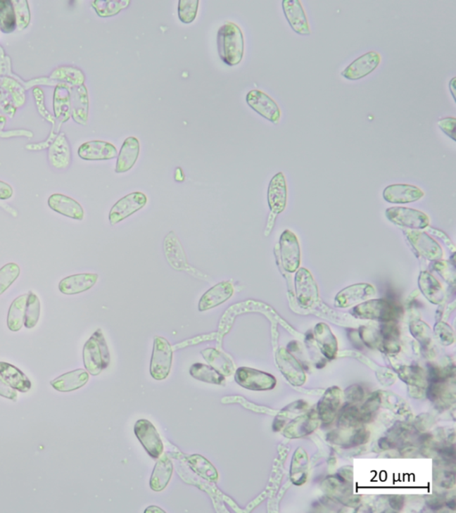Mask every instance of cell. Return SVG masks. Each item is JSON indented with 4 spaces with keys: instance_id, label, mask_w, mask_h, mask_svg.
Wrapping results in <instances>:
<instances>
[{
    "instance_id": "8d00e7d4",
    "label": "cell",
    "mask_w": 456,
    "mask_h": 513,
    "mask_svg": "<svg viewBox=\"0 0 456 513\" xmlns=\"http://www.w3.org/2000/svg\"><path fill=\"white\" fill-rule=\"evenodd\" d=\"M317 340L323 354L329 360H333L337 352V341L331 334L329 327L325 324H318L316 327Z\"/></svg>"
},
{
    "instance_id": "83f0119b",
    "label": "cell",
    "mask_w": 456,
    "mask_h": 513,
    "mask_svg": "<svg viewBox=\"0 0 456 513\" xmlns=\"http://www.w3.org/2000/svg\"><path fill=\"white\" fill-rule=\"evenodd\" d=\"M89 380L88 372L84 369H78V370L69 372V373L55 379L51 381V385L57 391L70 392L82 388Z\"/></svg>"
},
{
    "instance_id": "7a4b0ae2",
    "label": "cell",
    "mask_w": 456,
    "mask_h": 513,
    "mask_svg": "<svg viewBox=\"0 0 456 513\" xmlns=\"http://www.w3.org/2000/svg\"><path fill=\"white\" fill-rule=\"evenodd\" d=\"M110 357L101 329L96 330L83 348L84 365L90 374L99 375L108 367Z\"/></svg>"
},
{
    "instance_id": "680465c9",
    "label": "cell",
    "mask_w": 456,
    "mask_h": 513,
    "mask_svg": "<svg viewBox=\"0 0 456 513\" xmlns=\"http://www.w3.org/2000/svg\"><path fill=\"white\" fill-rule=\"evenodd\" d=\"M165 512L163 511V509L157 507V506H150L149 508H147L145 511V512Z\"/></svg>"
},
{
    "instance_id": "d4e9b609",
    "label": "cell",
    "mask_w": 456,
    "mask_h": 513,
    "mask_svg": "<svg viewBox=\"0 0 456 513\" xmlns=\"http://www.w3.org/2000/svg\"><path fill=\"white\" fill-rule=\"evenodd\" d=\"M140 153V143L135 137H129L124 141L122 149L120 151L115 167L116 173L127 172L132 170L139 158Z\"/></svg>"
},
{
    "instance_id": "836d02e7",
    "label": "cell",
    "mask_w": 456,
    "mask_h": 513,
    "mask_svg": "<svg viewBox=\"0 0 456 513\" xmlns=\"http://www.w3.org/2000/svg\"><path fill=\"white\" fill-rule=\"evenodd\" d=\"M419 287L431 303H441L444 298V291L441 284L430 273L422 272L419 277Z\"/></svg>"
},
{
    "instance_id": "4316f807",
    "label": "cell",
    "mask_w": 456,
    "mask_h": 513,
    "mask_svg": "<svg viewBox=\"0 0 456 513\" xmlns=\"http://www.w3.org/2000/svg\"><path fill=\"white\" fill-rule=\"evenodd\" d=\"M277 363L284 376L295 386H300L304 384L305 374L300 364L284 348L277 353Z\"/></svg>"
},
{
    "instance_id": "f35d334b",
    "label": "cell",
    "mask_w": 456,
    "mask_h": 513,
    "mask_svg": "<svg viewBox=\"0 0 456 513\" xmlns=\"http://www.w3.org/2000/svg\"><path fill=\"white\" fill-rule=\"evenodd\" d=\"M50 78L62 80V82L69 84L70 87L82 86L85 82V75L82 70L72 66L59 67L53 70Z\"/></svg>"
},
{
    "instance_id": "1f68e13d",
    "label": "cell",
    "mask_w": 456,
    "mask_h": 513,
    "mask_svg": "<svg viewBox=\"0 0 456 513\" xmlns=\"http://www.w3.org/2000/svg\"><path fill=\"white\" fill-rule=\"evenodd\" d=\"M341 401V391L337 387L329 388L318 403V415L322 421L329 422L333 420Z\"/></svg>"
},
{
    "instance_id": "277c9868",
    "label": "cell",
    "mask_w": 456,
    "mask_h": 513,
    "mask_svg": "<svg viewBox=\"0 0 456 513\" xmlns=\"http://www.w3.org/2000/svg\"><path fill=\"white\" fill-rule=\"evenodd\" d=\"M173 348L170 342L163 337L154 338L150 373L153 379L162 381L169 376L172 365Z\"/></svg>"
},
{
    "instance_id": "7dc6e473",
    "label": "cell",
    "mask_w": 456,
    "mask_h": 513,
    "mask_svg": "<svg viewBox=\"0 0 456 513\" xmlns=\"http://www.w3.org/2000/svg\"><path fill=\"white\" fill-rule=\"evenodd\" d=\"M436 333L441 338L442 343L449 345L454 342V334H452L451 328L448 324L439 323L436 325Z\"/></svg>"
},
{
    "instance_id": "60d3db41",
    "label": "cell",
    "mask_w": 456,
    "mask_h": 513,
    "mask_svg": "<svg viewBox=\"0 0 456 513\" xmlns=\"http://www.w3.org/2000/svg\"><path fill=\"white\" fill-rule=\"evenodd\" d=\"M16 18L15 9L10 0H0V30L4 33L15 31Z\"/></svg>"
},
{
    "instance_id": "8fae6325",
    "label": "cell",
    "mask_w": 456,
    "mask_h": 513,
    "mask_svg": "<svg viewBox=\"0 0 456 513\" xmlns=\"http://www.w3.org/2000/svg\"><path fill=\"white\" fill-rule=\"evenodd\" d=\"M248 106L265 119L274 124H278L281 119V110L274 100L261 90H251L247 94Z\"/></svg>"
},
{
    "instance_id": "74e56055",
    "label": "cell",
    "mask_w": 456,
    "mask_h": 513,
    "mask_svg": "<svg viewBox=\"0 0 456 513\" xmlns=\"http://www.w3.org/2000/svg\"><path fill=\"white\" fill-rule=\"evenodd\" d=\"M191 469L196 472L200 477L211 482H216L219 479V474L210 462L200 455H194L187 458Z\"/></svg>"
},
{
    "instance_id": "5bb4252c",
    "label": "cell",
    "mask_w": 456,
    "mask_h": 513,
    "mask_svg": "<svg viewBox=\"0 0 456 513\" xmlns=\"http://www.w3.org/2000/svg\"><path fill=\"white\" fill-rule=\"evenodd\" d=\"M281 5L285 18L289 23L291 28L297 34L310 36L311 33L310 25L301 2L298 0H284Z\"/></svg>"
},
{
    "instance_id": "44dd1931",
    "label": "cell",
    "mask_w": 456,
    "mask_h": 513,
    "mask_svg": "<svg viewBox=\"0 0 456 513\" xmlns=\"http://www.w3.org/2000/svg\"><path fill=\"white\" fill-rule=\"evenodd\" d=\"M78 154L86 160H106L117 157L116 147L105 141H89L80 146Z\"/></svg>"
},
{
    "instance_id": "f1b7e54d",
    "label": "cell",
    "mask_w": 456,
    "mask_h": 513,
    "mask_svg": "<svg viewBox=\"0 0 456 513\" xmlns=\"http://www.w3.org/2000/svg\"><path fill=\"white\" fill-rule=\"evenodd\" d=\"M201 354L210 367L216 369L224 376H230L236 372V367H234L232 358L223 351L217 350V348H208L201 352Z\"/></svg>"
},
{
    "instance_id": "5b68a950",
    "label": "cell",
    "mask_w": 456,
    "mask_h": 513,
    "mask_svg": "<svg viewBox=\"0 0 456 513\" xmlns=\"http://www.w3.org/2000/svg\"><path fill=\"white\" fill-rule=\"evenodd\" d=\"M355 317L363 319L382 322L394 321L398 317V308L384 298L371 300L358 305L352 310Z\"/></svg>"
},
{
    "instance_id": "db71d44e",
    "label": "cell",
    "mask_w": 456,
    "mask_h": 513,
    "mask_svg": "<svg viewBox=\"0 0 456 513\" xmlns=\"http://www.w3.org/2000/svg\"><path fill=\"white\" fill-rule=\"evenodd\" d=\"M363 397V391H362L360 387H351L350 390L347 391V398H350L351 401H360Z\"/></svg>"
},
{
    "instance_id": "ab89813d",
    "label": "cell",
    "mask_w": 456,
    "mask_h": 513,
    "mask_svg": "<svg viewBox=\"0 0 456 513\" xmlns=\"http://www.w3.org/2000/svg\"><path fill=\"white\" fill-rule=\"evenodd\" d=\"M130 4L129 0H96L91 5L100 18H110L118 15Z\"/></svg>"
},
{
    "instance_id": "e0dca14e",
    "label": "cell",
    "mask_w": 456,
    "mask_h": 513,
    "mask_svg": "<svg viewBox=\"0 0 456 513\" xmlns=\"http://www.w3.org/2000/svg\"><path fill=\"white\" fill-rule=\"evenodd\" d=\"M375 295L373 285L368 284H357L345 288L337 294L335 298V306L338 308H348L368 300Z\"/></svg>"
},
{
    "instance_id": "7402d4cb",
    "label": "cell",
    "mask_w": 456,
    "mask_h": 513,
    "mask_svg": "<svg viewBox=\"0 0 456 513\" xmlns=\"http://www.w3.org/2000/svg\"><path fill=\"white\" fill-rule=\"evenodd\" d=\"M48 203L50 209L63 216L76 220L84 219L83 208L72 198L55 194L49 198Z\"/></svg>"
},
{
    "instance_id": "603a6c76",
    "label": "cell",
    "mask_w": 456,
    "mask_h": 513,
    "mask_svg": "<svg viewBox=\"0 0 456 513\" xmlns=\"http://www.w3.org/2000/svg\"><path fill=\"white\" fill-rule=\"evenodd\" d=\"M99 280L96 274H78L67 277L59 283V290L63 294L75 295L91 289Z\"/></svg>"
},
{
    "instance_id": "2e32d148",
    "label": "cell",
    "mask_w": 456,
    "mask_h": 513,
    "mask_svg": "<svg viewBox=\"0 0 456 513\" xmlns=\"http://www.w3.org/2000/svg\"><path fill=\"white\" fill-rule=\"evenodd\" d=\"M408 240L421 256L429 260H438L443 257L441 246L430 236L420 231H409Z\"/></svg>"
},
{
    "instance_id": "9a60e30c",
    "label": "cell",
    "mask_w": 456,
    "mask_h": 513,
    "mask_svg": "<svg viewBox=\"0 0 456 513\" xmlns=\"http://www.w3.org/2000/svg\"><path fill=\"white\" fill-rule=\"evenodd\" d=\"M234 293V287L232 281H224L214 285L208 290L201 298L198 308L203 312L211 310L220 305L226 303Z\"/></svg>"
},
{
    "instance_id": "d6986e66",
    "label": "cell",
    "mask_w": 456,
    "mask_h": 513,
    "mask_svg": "<svg viewBox=\"0 0 456 513\" xmlns=\"http://www.w3.org/2000/svg\"><path fill=\"white\" fill-rule=\"evenodd\" d=\"M424 196V191L412 184H391L384 190V199L395 204H405L417 202Z\"/></svg>"
},
{
    "instance_id": "7bdbcfd3",
    "label": "cell",
    "mask_w": 456,
    "mask_h": 513,
    "mask_svg": "<svg viewBox=\"0 0 456 513\" xmlns=\"http://www.w3.org/2000/svg\"><path fill=\"white\" fill-rule=\"evenodd\" d=\"M21 270L16 263H8L0 268V295L6 293L20 276Z\"/></svg>"
},
{
    "instance_id": "f5cc1de1",
    "label": "cell",
    "mask_w": 456,
    "mask_h": 513,
    "mask_svg": "<svg viewBox=\"0 0 456 513\" xmlns=\"http://www.w3.org/2000/svg\"><path fill=\"white\" fill-rule=\"evenodd\" d=\"M13 196V189L8 183L0 181V200H8Z\"/></svg>"
},
{
    "instance_id": "f6af8a7d",
    "label": "cell",
    "mask_w": 456,
    "mask_h": 513,
    "mask_svg": "<svg viewBox=\"0 0 456 513\" xmlns=\"http://www.w3.org/2000/svg\"><path fill=\"white\" fill-rule=\"evenodd\" d=\"M199 0H179V18L184 23H191L196 18Z\"/></svg>"
},
{
    "instance_id": "d590c367",
    "label": "cell",
    "mask_w": 456,
    "mask_h": 513,
    "mask_svg": "<svg viewBox=\"0 0 456 513\" xmlns=\"http://www.w3.org/2000/svg\"><path fill=\"white\" fill-rule=\"evenodd\" d=\"M191 376L210 384L226 385V378L210 365L201 363L194 364L190 368Z\"/></svg>"
},
{
    "instance_id": "ba28073f",
    "label": "cell",
    "mask_w": 456,
    "mask_h": 513,
    "mask_svg": "<svg viewBox=\"0 0 456 513\" xmlns=\"http://www.w3.org/2000/svg\"><path fill=\"white\" fill-rule=\"evenodd\" d=\"M147 197L145 194L134 192L124 196L114 204L109 213V221L112 226L122 222L127 217L133 215L137 211L146 205Z\"/></svg>"
},
{
    "instance_id": "9c48e42d",
    "label": "cell",
    "mask_w": 456,
    "mask_h": 513,
    "mask_svg": "<svg viewBox=\"0 0 456 513\" xmlns=\"http://www.w3.org/2000/svg\"><path fill=\"white\" fill-rule=\"evenodd\" d=\"M386 217L391 222L410 229H424L430 224V219L424 213L410 208H388Z\"/></svg>"
},
{
    "instance_id": "91938a15",
    "label": "cell",
    "mask_w": 456,
    "mask_h": 513,
    "mask_svg": "<svg viewBox=\"0 0 456 513\" xmlns=\"http://www.w3.org/2000/svg\"><path fill=\"white\" fill-rule=\"evenodd\" d=\"M175 177H176V179H177V181H183V180H184V175H183V172H182V170H181L179 169H179H177V172H176V175H175Z\"/></svg>"
},
{
    "instance_id": "3957f363",
    "label": "cell",
    "mask_w": 456,
    "mask_h": 513,
    "mask_svg": "<svg viewBox=\"0 0 456 513\" xmlns=\"http://www.w3.org/2000/svg\"><path fill=\"white\" fill-rule=\"evenodd\" d=\"M164 254L170 266L177 271H184L198 279L211 281L210 277L201 272L197 268L191 266L187 262L186 255L184 253L182 244L175 232L171 231L167 234L163 243Z\"/></svg>"
},
{
    "instance_id": "bcb514c9",
    "label": "cell",
    "mask_w": 456,
    "mask_h": 513,
    "mask_svg": "<svg viewBox=\"0 0 456 513\" xmlns=\"http://www.w3.org/2000/svg\"><path fill=\"white\" fill-rule=\"evenodd\" d=\"M33 95H34L37 106H38L39 112L45 119L55 124V119L53 118L51 114L46 109L44 102V93L39 88L33 89Z\"/></svg>"
},
{
    "instance_id": "f546056e",
    "label": "cell",
    "mask_w": 456,
    "mask_h": 513,
    "mask_svg": "<svg viewBox=\"0 0 456 513\" xmlns=\"http://www.w3.org/2000/svg\"><path fill=\"white\" fill-rule=\"evenodd\" d=\"M160 457L150 479V488L156 492L163 491L167 487L173 474V464L167 454Z\"/></svg>"
},
{
    "instance_id": "9f6ffc18",
    "label": "cell",
    "mask_w": 456,
    "mask_h": 513,
    "mask_svg": "<svg viewBox=\"0 0 456 513\" xmlns=\"http://www.w3.org/2000/svg\"><path fill=\"white\" fill-rule=\"evenodd\" d=\"M404 505V499L399 498V496H395V498L391 499V505L392 508L395 509H400L402 506Z\"/></svg>"
},
{
    "instance_id": "d6a6232c",
    "label": "cell",
    "mask_w": 456,
    "mask_h": 513,
    "mask_svg": "<svg viewBox=\"0 0 456 513\" xmlns=\"http://www.w3.org/2000/svg\"><path fill=\"white\" fill-rule=\"evenodd\" d=\"M317 425V415L312 412L310 414L303 415L291 422L284 431V435L289 438L303 437L316 430Z\"/></svg>"
},
{
    "instance_id": "7c38bea8",
    "label": "cell",
    "mask_w": 456,
    "mask_h": 513,
    "mask_svg": "<svg viewBox=\"0 0 456 513\" xmlns=\"http://www.w3.org/2000/svg\"><path fill=\"white\" fill-rule=\"evenodd\" d=\"M281 262L287 272L294 273L300 264V247L295 234L285 230L280 238Z\"/></svg>"
},
{
    "instance_id": "b9f144b4",
    "label": "cell",
    "mask_w": 456,
    "mask_h": 513,
    "mask_svg": "<svg viewBox=\"0 0 456 513\" xmlns=\"http://www.w3.org/2000/svg\"><path fill=\"white\" fill-rule=\"evenodd\" d=\"M40 316V301L39 297L32 291H29L27 298L25 327L27 329H32L38 324Z\"/></svg>"
},
{
    "instance_id": "cb8c5ba5",
    "label": "cell",
    "mask_w": 456,
    "mask_h": 513,
    "mask_svg": "<svg viewBox=\"0 0 456 513\" xmlns=\"http://www.w3.org/2000/svg\"><path fill=\"white\" fill-rule=\"evenodd\" d=\"M50 164L57 170H65L68 167L72 160V152L65 134H60L53 140L49 150Z\"/></svg>"
},
{
    "instance_id": "4dcf8cb0",
    "label": "cell",
    "mask_w": 456,
    "mask_h": 513,
    "mask_svg": "<svg viewBox=\"0 0 456 513\" xmlns=\"http://www.w3.org/2000/svg\"><path fill=\"white\" fill-rule=\"evenodd\" d=\"M53 110H55L56 118L61 122H67L72 116L69 87L65 84L57 86L55 89Z\"/></svg>"
},
{
    "instance_id": "ac0fdd59",
    "label": "cell",
    "mask_w": 456,
    "mask_h": 513,
    "mask_svg": "<svg viewBox=\"0 0 456 513\" xmlns=\"http://www.w3.org/2000/svg\"><path fill=\"white\" fill-rule=\"evenodd\" d=\"M267 202L271 213L278 215L287 204V184L283 172L277 173L271 179L267 189Z\"/></svg>"
},
{
    "instance_id": "6f0895ef",
    "label": "cell",
    "mask_w": 456,
    "mask_h": 513,
    "mask_svg": "<svg viewBox=\"0 0 456 513\" xmlns=\"http://www.w3.org/2000/svg\"><path fill=\"white\" fill-rule=\"evenodd\" d=\"M455 79L456 78H452L451 82H449V89H450L452 97H454L455 100Z\"/></svg>"
},
{
    "instance_id": "52a82bcc",
    "label": "cell",
    "mask_w": 456,
    "mask_h": 513,
    "mask_svg": "<svg viewBox=\"0 0 456 513\" xmlns=\"http://www.w3.org/2000/svg\"><path fill=\"white\" fill-rule=\"evenodd\" d=\"M234 380L241 387L254 391L272 390L277 384L273 375L249 367L237 369Z\"/></svg>"
},
{
    "instance_id": "30bf717a",
    "label": "cell",
    "mask_w": 456,
    "mask_h": 513,
    "mask_svg": "<svg viewBox=\"0 0 456 513\" xmlns=\"http://www.w3.org/2000/svg\"><path fill=\"white\" fill-rule=\"evenodd\" d=\"M134 432L151 457L157 459L163 455V441L152 422L146 419L137 421L134 427Z\"/></svg>"
},
{
    "instance_id": "ffe728a7",
    "label": "cell",
    "mask_w": 456,
    "mask_h": 513,
    "mask_svg": "<svg viewBox=\"0 0 456 513\" xmlns=\"http://www.w3.org/2000/svg\"><path fill=\"white\" fill-rule=\"evenodd\" d=\"M69 91L72 119L80 125H86L89 108L88 89L85 85H82L69 87Z\"/></svg>"
},
{
    "instance_id": "c3c4849f",
    "label": "cell",
    "mask_w": 456,
    "mask_h": 513,
    "mask_svg": "<svg viewBox=\"0 0 456 513\" xmlns=\"http://www.w3.org/2000/svg\"><path fill=\"white\" fill-rule=\"evenodd\" d=\"M455 117H447V118L439 120L438 122L439 129L454 141H455Z\"/></svg>"
},
{
    "instance_id": "4fadbf2b",
    "label": "cell",
    "mask_w": 456,
    "mask_h": 513,
    "mask_svg": "<svg viewBox=\"0 0 456 513\" xmlns=\"http://www.w3.org/2000/svg\"><path fill=\"white\" fill-rule=\"evenodd\" d=\"M381 57L376 51H370L358 57L341 72L348 80H358L371 75L381 63Z\"/></svg>"
},
{
    "instance_id": "816d5d0a",
    "label": "cell",
    "mask_w": 456,
    "mask_h": 513,
    "mask_svg": "<svg viewBox=\"0 0 456 513\" xmlns=\"http://www.w3.org/2000/svg\"><path fill=\"white\" fill-rule=\"evenodd\" d=\"M57 134L52 133L51 135L49 137L48 140L46 141L44 143H39V144H32V145H27L25 146L26 149H29L31 151H40L42 149L46 148V147H49L51 146V144L53 142V140L56 139Z\"/></svg>"
},
{
    "instance_id": "f907efd6",
    "label": "cell",
    "mask_w": 456,
    "mask_h": 513,
    "mask_svg": "<svg viewBox=\"0 0 456 513\" xmlns=\"http://www.w3.org/2000/svg\"><path fill=\"white\" fill-rule=\"evenodd\" d=\"M0 395L12 401L18 400V392L0 379Z\"/></svg>"
},
{
    "instance_id": "8992f818",
    "label": "cell",
    "mask_w": 456,
    "mask_h": 513,
    "mask_svg": "<svg viewBox=\"0 0 456 513\" xmlns=\"http://www.w3.org/2000/svg\"><path fill=\"white\" fill-rule=\"evenodd\" d=\"M295 291L298 303L301 308H314L319 301V291L316 281L306 268L297 270L295 276Z\"/></svg>"
},
{
    "instance_id": "ee69618b",
    "label": "cell",
    "mask_w": 456,
    "mask_h": 513,
    "mask_svg": "<svg viewBox=\"0 0 456 513\" xmlns=\"http://www.w3.org/2000/svg\"><path fill=\"white\" fill-rule=\"evenodd\" d=\"M12 3L13 9H15L16 26L18 27L20 31H22L30 25V21H31L28 2L25 0H15Z\"/></svg>"
},
{
    "instance_id": "11a10c76",
    "label": "cell",
    "mask_w": 456,
    "mask_h": 513,
    "mask_svg": "<svg viewBox=\"0 0 456 513\" xmlns=\"http://www.w3.org/2000/svg\"><path fill=\"white\" fill-rule=\"evenodd\" d=\"M368 438V433L365 430H360L357 431V433L354 436V438H352V443H353L354 445H360L365 443V441H367Z\"/></svg>"
},
{
    "instance_id": "484cf974",
    "label": "cell",
    "mask_w": 456,
    "mask_h": 513,
    "mask_svg": "<svg viewBox=\"0 0 456 513\" xmlns=\"http://www.w3.org/2000/svg\"><path fill=\"white\" fill-rule=\"evenodd\" d=\"M0 379L15 391L26 393L32 388V382L22 371L6 362H0Z\"/></svg>"
},
{
    "instance_id": "681fc988",
    "label": "cell",
    "mask_w": 456,
    "mask_h": 513,
    "mask_svg": "<svg viewBox=\"0 0 456 513\" xmlns=\"http://www.w3.org/2000/svg\"><path fill=\"white\" fill-rule=\"evenodd\" d=\"M213 340H219V333H213L210 334H206V335H201V336H198L196 338H190V340H187L186 341L182 342V343L177 344L176 346H174V350H179L181 348H186L187 346H190V345H194V344H199L201 342L203 341H213Z\"/></svg>"
},
{
    "instance_id": "e575fe53",
    "label": "cell",
    "mask_w": 456,
    "mask_h": 513,
    "mask_svg": "<svg viewBox=\"0 0 456 513\" xmlns=\"http://www.w3.org/2000/svg\"><path fill=\"white\" fill-rule=\"evenodd\" d=\"M28 293L23 294L13 301L8 315V327L10 331H18L25 325V317Z\"/></svg>"
},
{
    "instance_id": "6da1fadb",
    "label": "cell",
    "mask_w": 456,
    "mask_h": 513,
    "mask_svg": "<svg viewBox=\"0 0 456 513\" xmlns=\"http://www.w3.org/2000/svg\"><path fill=\"white\" fill-rule=\"evenodd\" d=\"M217 39L222 61L229 66L239 65L244 52V39L240 27L231 22L224 23L217 32Z\"/></svg>"
}]
</instances>
